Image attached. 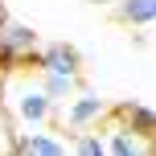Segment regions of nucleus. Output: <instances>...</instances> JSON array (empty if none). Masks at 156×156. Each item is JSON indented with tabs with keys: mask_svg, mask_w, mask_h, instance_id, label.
<instances>
[{
	"mask_svg": "<svg viewBox=\"0 0 156 156\" xmlns=\"http://www.w3.org/2000/svg\"><path fill=\"white\" fill-rule=\"evenodd\" d=\"M0 90H4V103H8V111H12V119L25 132L54 119V99L37 86L33 74H12L8 82H0Z\"/></svg>",
	"mask_w": 156,
	"mask_h": 156,
	"instance_id": "f257e3e1",
	"label": "nucleus"
},
{
	"mask_svg": "<svg viewBox=\"0 0 156 156\" xmlns=\"http://www.w3.org/2000/svg\"><path fill=\"white\" fill-rule=\"evenodd\" d=\"M41 37L33 25L21 21H4L0 25V70H12V66H29L33 54H37Z\"/></svg>",
	"mask_w": 156,
	"mask_h": 156,
	"instance_id": "f03ea898",
	"label": "nucleus"
},
{
	"mask_svg": "<svg viewBox=\"0 0 156 156\" xmlns=\"http://www.w3.org/2000/svg\"><path fill=\"white\" fill-rule=\"evenodd\" d=\"M62 127H70V136L74 132H90L94 123H103V119L111 115V107L99 99V94H86V90H74L70 99L62 103Z\"/></svg>",
	"mask_w": 156,
	"mask_h": 156,
	"instance_id": "7ed1b4c3",
	"label": "nucleus"
},
{
	"mask_svg": "<svg viewBox=\"0 0 156 156\" xmlns=\"http://www.w3.org/2000/svg\"><path fill=\"white\" fill-rule=\"evenodd\" d=\"M33 70L37 74H66V78H82V58L70 41H49V45H37L33 54Z\"/></svg>",
	"mask_w": 156,
	"mask_h": 156,
	"instance_id": "20e7f679",
	"label": "nucleus"
},
{
	"mask_svg": "<svg viewBox=\"0 0 156 156\" xmlns=\"http://www.w3.org/2000/svg\"><path fill=\"white\" fill-rule=\"evenodd\" d=\"M115 123L127 127L132 136L152 140V136H156V111H152L144 99H132V103H119V107H115Z\"/></svg>",
	"mask_w": 156,
	"mask_h": 156,
	"instance_id": "39448f33",
	"label": "nucleus"
},
{
	"mask_svg": "<svg viewBox=\"0 0 156 156\" xmlns=\"http://www.w3.org/2000/svg\"><path fill=\"white\" fill-rule=\"evenodd\" d=\"M103 144H107V156H152V140L132 136L119 123H111L107 132H103Z\"/></svg>",
	"mask_w": 156,
	"mask_h": 156,
	"instance_id": "423d86ee",
	"label": "nucleus"
},
{
	"mask_svg": "<svg viewBox=\"0 0 156 156\" xmlns=\"http://www.w3.org/2000/svg\"><path fill=\"white\" fill-rule=\"evenodd\" d=\"M16 152L21 156H66V144L49 132L29 127V132H16Z\"/></svg>",
	"mask_w": 156,
	"mask_h": 156,
	"instance_id": "0eeeda50",
	"label": "nucleus"
},
{
	"mask_svg": "<svg viewBox=\"0 0 156 156\" xmlns=\"http://www.w3.org/2000/svg\"><path fill=\"white\" fill-rule=\"evenodd\" d=\"M115 4V16L123 25H136V29H148L156 21V0H111Z\"/></svg>",
	"mask_w": 156,
	"mask_h": 156,
	"instance_id": "6e6552de",
	"label": "nucleus"
},
{
	"mask_svg": "<svg viewBox=\"0 0 156 156\" xmlns=\"http://www.w3.org/2000/svg\"><path fill=\"white\" fill-rule=\"evenodd\" d=\"M37 86H41L54 103H66V99L78 90V78H66V74H37Z\"/></svg>",
	"mask_w": 156,
	"mask_h": 156,
	"instance_id": "1a4fd4ad",
	"label": "nucleus"
},
{
	"mask_svg": "<svg viewBox=\"0 0 156 156\" xmlns=\"http://www.w3.org/2000/svg\"><path fill=\"white\" fill-rule=\"evenodd\" d=\"M74 156H107V144H103L99 132H74Z\"/></svg>",
	"mask_w": 156,
	"mask_h": 156,
	"instance_id": "9d476101",
	"label": "nucleus"
},
{
	"mask_svg": "<svg viewBox=\"0 0 156 156\" xmlns=\"http://www.w3.org/2000/svg\"><path fill=\"white\" fill-rule=\"evenodd\" d=\"M86 4H111V0H86Z\"/></svg>",
	"mask_w": 156,
	"mask_h": 156,
	"instance_id": "9b49d317",
	"label": "nucleus"
}]
</instances>
